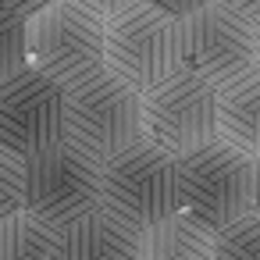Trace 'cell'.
Wrapping results in <instances>:
<instances>
[{
  "mask_svg": "<svg viewBox=\"0 0 260 260\" xmlns=\"http://www.w3.org/2000/svg\"><path fill=\"white\" fill-rule=\"evenodd\" d=\"M64 86L25 64L0 82V146L15 157H32L64 139Z\"/></svg>",
  "mask_w": 260,
  "mask_h": 260,
  "instance_id": "cell-9",
  "label": "cell"
},
{
  "mask_svg": "<svg viewBox=\"0 0 260 260\" xmlns=\"http://www.w3.org/2000/svg\"><path fill=\"white\" fill-rule=\"evenodd\" d=\"M0 260H61V235L29 210H18L0 221Z\"/></svg>",
  "mask_w": 260,
  "mask_h": 260,
  "instance_id": "cell-13",
  "label": "cell"
},
{
  "mask_svg": "<svg viewBox=\"0 0 260 260\" xmlns=\"http://www.w3.org/2000/svg\"><path fill=\"white\" fill-rule=\"evenodd\" d=\"M143 4H150V8H157V11L171 15V18H182V15H189V11L210 4V0H143Z\"/></svg>",
  "mask_w": 260,
  "mask_h": 260,
  "instance_id": "cell-18",
  "label": "cell"
},
{
  "mask_svg": "<svg viewBox=\"0 0 260 260\" xmlns=\"http://www.w3.org/2000/svg\"><path fill=\"white\" fill-rule=\"evenodd\" d=\"M214 128L232 150L246 153L249 160L260 157V68L214 93Z\"/></svg>",
  "mask_w": 260,
  "mask_h": 260,
  "instance_id": "cell-10",
  "label": "cell"
},
{
  "mask_svg": "<svg viewBox=\"0 0 260 260\" xmlns=\"http://www.w3.org/2000/svg\"><path fill=\"white\" fill-rule=\"evenodd\" d=\"M253 210L260 214V157L253 160Z\"/></svg>",
  "mask_w": 260,
  "mask_h": 260,
  "instance_id": "cell-21",
  "label": "cell"
},
{
  "mask_svg": "<svg viewBox=\"0 0 260 260\" xmlns=\"http://www.w3.org/2000/svg\"><path fill=\"white\" fill-rule=\"evenodd\" d=\"M104 72L146 93L178 68V18L136 0L132 8L104 22Z\"/></svg>",
  "mask_w": 260,
  "mask_h": 260,
  "instance_id": "cell-4",
  "label": "cell"
},
{
  "mask_svg": "<svg viewBox=\"0 0 260 260\" xmlns=\"http://www.w3.org/2000/svg\"><path fill=\"white\" fill-rule=\"evenodd\" d=\"M182 210L203 228L221 232L253 210V160L214 139L178 157Z\"/></svg>",
  "mask_w": 260,
  "mask_h": 260,
  "instance_id": "cell-5",
  "label": "cell"
},
{
  "mask_svg": "<svg viewBox=\"0 0 260 260\" xmlns=\"http://www.w3.org/2000/svg\"><path fill=\"white\" fill-rule=\"evenodd\" d=\"M253 57H256V68H260V18L253 22Z\"/></svg>",
  "mask_w": 260,
  "mask_h": 260,
  "instance_id": "cell-22",
  "label": "cell"
},
{
  "mask_svg": "<svg viewBox=\"0 0 260 260\" xmlns=\"http://www.w3.org/2000/svg\"><path fill=\"white\" fill-rule=\"evenodd\" d=\"M178 68L221 89L239 75L256 68L253 57V22L239 11L210 4L178 18Z\"/></svg>",
  "mask_w": 260,
  "mask_h": 260,
  "instance_id": "cell-7",
  "label": "cell"
},
{
  "mask_svg": "<svg viewBox=\"0 0 260 260\" xmlns=\"http://www.w3.org/2000/svg\"><path fill=\"white\" fill-rule=\"evenodd\" d=\"M29 64L72 89L104 72V22L72 0H54L25 18Z\"/></svg>",
  "mask_w": 260,
  "mask_h": 260,
  "instance_id": "cell-3",
  "label": "cell"
},
{
  "mask_svg": "<svg viewBox=\"0 0 260 260\" xmlns=\"http://www.w3.org/2000/svg\"><path fill=\"white\" fill-rule=\"evenodd\" d=\"M139 260H214V232L175 210L139 232Z\"/></svg>",
  "mask_w": 260,
  "mask_h": 260,
  "instance_id": "cell-12",
  "label": "cell"
},
{
  "mask_svg": "<svg viewBox=\"0 0 260 260\" xmlns=\"http://www.w3.org/2000/svg\"><path fill=\"white\" fill-rule=\"evenodd\" d=\"M57 235L61 260H139V232L100 207L57 228Z\"/></svg>",
  "mask_w": 260,
  "mask_h": 260,
  "instance_id": "cell-11",
  "label": "cell"
},
{
  "mask_svg": "<svg viewBox=\"0 0 260 260\" xmlns=\"http://www.w3.org/2000/svg\"><path fill=\"white\" fill-rule=\"evenodd\" d=\"M214 86L189 72H175L160 86L143 93V139L171 157L192 153L217 139L214 128Z\"/></svg>",
  "mask_w": 260,
  "mask_h": 260,
  "instance_id": "cell-8",
  "label": "cell"
},
{
  "mask_svg": "<svg viewBox=\"0 0 260 260\" xmlns=\"http://www.w3.org/2000/svg\"><path fill=\"white\" fill-rule=\"evenodd\" d=\"M25 210V160L0 146V221Z\"/></svg>",
  "mask_w": 260,
  "mask_h": 260,
  "instance_id": "cell-16",
  "label": "cell"
},
{
  "mask_svg": "<svg viewBox=\"0 0 260 260\" xmlns=\"http://www.w3.org/2000/svg\"><path fill=\"white\" fill-rule=\"evenodd\" d=\"M0 4H8L11 11H18V15H36V11H43L47 4H54V0H0Z\"/></svg>",
  "mask_w": 260,
  "mask_h": 260,
  "instance_id": "cell-20",
  "label": "cell"
},
{
  "mask_svg": "<svg viewBox=\"0 0 260 260\" xmlns=\"http://www.w3.org/2000/svg\"><path fill=\"white\" fill-rule=\"evenodd\" d=\"M64 139L100 164L143 139V93L100 72L64 93Z\"/></svg>",
  "mask_w": 260,
  "mask_h": 260,
  "instance_id": "cell-2",
  "label": "cell"
},
{
  "mask_svg": "<svg viewBox=\"0 0 260 260\" xmlns=\"http://www.w3.org/2000/svg\"><path fill=\"white\" fill-rule=\"evenodd\" d=\"M217 4H224V8H232V11H239L242 18H249V22H256L260 18V0H217Z\"/></svg>",
  "mask_w": 260,
  "mask_h": 260,
  "instance_id": "cell-19",
  "label": "cell"
},
{
  "mask_svg": "<svg viewBox=\"0 0 260 260\" xmlns=\"http://www.w3.org/2000/svg\"><path fill=\"white\" fill-rule=\"evenodd\" d=\"M75 8H82V11H89L93 18H100V22H111L114 15H121L125 8H132L136 0H72Z\"/></svg>",
  "mask_w": 260,
  "mask_h": 260,
  "instance_id": "cell-17",
  "label": "cell"
},
{
  "mask_svg": "<svg viewBox=\"0 0 260 260\" xmlns=\"http://www.w3.org/2000/svg\"><path fill=\"white\" fill-rule=\"evenodd\" d=\"M100 175L96 157L61 139L25 157V210L50 228H64L100 207Z\"/></svg>",
  "mask_w": 260,
  "mask_h": 260,
  "instance_id": "cell-6",
  "label": "cell"
},
{
  "mask_svg": "<svg viewBox=\"0 0 260 260\" xmlns=\"http://www.w3.org/2000/svg\"><path fill=\"white\" fill-rule=\"evenodd\" d=\"M214 260H260V214L256 210L214 232Z\"/></svg>",
  "mask_w": 260,
  "mask_h": 260,
  "instance_id": "cell-14",
  "label": "cell"
},
{
  "mask_svg": "<svg viewBox=\"0 0 260 260\" xmlns=\"http://www.w3.org/2000/svg\"><path fill=\"white\" fill-rule=\"evenodd\" d=\"M100 210L143 232L175 210H182L178 196V157L164 153L150 139L132 143L128 150L104 160L100 175Z\"/></svg>",
  "mask_w": 260,
  "mask_h": 260,
  "instance_id": "cell-1",
  "label": "cell"
},
{
  "mask_svg": "<svg viewBox=\"0 0 260 260\" xmlns=\"http://www.w3.org/2000/svg\"><path fill=\"white\" fill-rule=\"evenodd\" d=\"M29 64L25 50V15L11 11L8 4H0V82L11 79Z\"/></svg>",
  "mask_w": 260,
  "mask_h": 260,
  "instance_id": "cell-15",
  "label": "cell"
}]
</instances>
